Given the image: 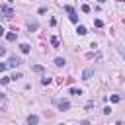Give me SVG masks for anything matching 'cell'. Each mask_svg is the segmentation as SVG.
I'll use <instances>...</instances> for the list:
<instances>
[{
    "instance_id": "3957f363",
    "label": "cell",
    "mask_w": 125,
    "mask_h": 125,
    "mask_svg": "<svg viewBox=\"0 0 125 125\" xmlns=\"http://www.w3.org/2000/svg\"><path fill=\"white\" fill-rule=\"evenodd\" d=\"M94 76V68H86L84 72H82V80H90Z\"/></svg>"
},
{
    "instance_id": "44dd1931",
    "label": "cell",
    "mask_w": 125,
    "mask_h": 125,
    "mask_svg": "<svg viewBox=\"0 0 125 125\" xmlns=\"http://www.w3.org/2000/svg\"><path fill=\"white\" fill-rule=\"evenodd\" d=\"M121 55H123V59H125V49H121Z\"/></svg>"
},
{
    "instance_id": "9a60e30c",
    "label": "cell",
    "mask_w": 125,
    "mask_h": 125,
    "mask_svg": "<svg viewBox=\"0 0 125 125\" xmlns=\"http://www.w3.org/2000/svg\"><path fill=\"white\" fill-rule=\"evenodd\" d=\"M109 100H111V102H113V104H117V102H119V100H121V98H119V96H117V94H113V96H111V98H109Z\"/></svg>"
},
{
    "instance_id": "603a6c76",
    "label": "cell",
    "mask_w": 125,
    "mask_h": 125,
    "mask_svg": "<svg viewBox=\"0 0 125 125\" xmlns=\"http://www.w3.org/2000/svg\"><path fill=\"white\" fill-rule=\"evenodd\" d=\"M119 2H123V0H119Z\"/></svg>"
},
{
    "instance_id": "9c48e42d",
    "label": "cell",
    "mask_w": 125,
    "mask_h": 125,
    "mask_svg": "<svg viewBox=\"0 0 125 125\" xmlns=\"http://www.w3.org/2000/svg\"><path fill=\"white\" fill-rule=\"evenodd\" d=\"M31 70H33V72H45V66H41V64H33Z\"/></svg>"
},
{
    "instance_id": "8fae6325",
    "label": "cell",
    "mask_w": 125,
    "mask_h": 125,
    "mask_svg": "<svg viewBox=\"0 0 125 125\" xmlns=\"http://www.w3.org/2000/svg\"><path fill=\"white\" fill-rule=\"evenodd\" d=\"M6 39L8 41H16L18 39V33H6Z\"/></svg>"
},
{
    "instance_id": "7a4b0ae2",
    "label": "cell",
    "mask_w": 125,
    "mask_h": 125,
    "mask_svg": "<svg viewBox=\"0 0 125 125\" xmlns=\"http://www.w3.org/2000/svg\"><path fill=\"white\" fill-rule=\"evenodd\" d=\"M2 14H4V18H6V20H10V18L14 16V10H12V8H8V6L4 4V6H2Z\"/></svg>"
},
{
    "instance_id": "7c38bea8",
    "label": "cell",
    "mask_w": 125,
    "mask_h": 125,
    "mask_svg": "<svg viewBox=\"0 0 125 125\" xmlns=\"http://www.w3.org/2000/svg\"><path fill=\"white\" fill-rule=\"evenodd\" d=\"M51 45H53V47H55V49H59V45H61V43H59V39H57V37H55V35H53V37H51Z\"/></svg>"
},
{
    "instance_id": "277c9868",
    "label": "cell",
    "mask_w": 125,
    "mask_h": 125,
    "mask_svg": "<svg viewBox=\"0 0 125 125\" xmlns=\"http://www.w3.org/2000/svg\"><path fill=\"white\" fill-rule=\"evenodd\" d=\"M68 107H70V104H68V100H61V102H59V109H61V111H66Z\"/></svg>"
},
{
    "instance_id": "6da1fadb",
    "label": "cell",
    "mask_w": 125,
    "mask_h": 125,
    "mask_svg": "<svg viewBox=\"0 0 125 125\" xmlns=\"http://www.w3.org/2000/svg\"><path fill=\"white\" fill-rule=\"evenodd\" d=\"M21 62H23V61H21L20 57H16V55H14V57H10V61H8V66H14V68H16V66H20Z\"/></svg>"
},
{
    "instance_id": "ac0fdd59",
    "label": "cell",
    "mask_w": 125,
    "mask_h": 125,
    "mask_svg": "<svg viewBox=\"0 0 125 125\" xmlns=\"http://www.w3.org/2000/svg\"><path fill=\"white\" fill-rule=\"evenodd\" d=\"M94 25H96V27H102L104 21H102V20H94Z\"/></svg>"
},
{
    "instance_id": "2e32d148",
    "label": "cell",
    "mask_w": 125,
    "mask_h": 125,
    "mask_svg": "<svg viewBox=\"0 0 125 125\" xmlns=\"http://www.w3.org/2000/svg\"><path fill=\"white\" fill-rule=\"evenodd\" d=\"M82 12L88 14V12H90V6H88V4H82Z\"/></svg>"
},
{
    "instance_id": "8992f818",
    "label": "cell",
    "mask_w": 125,
    "mask_h": 125,
    "mask_svg": "<svg viewBox=\"0 0 125 125\" xmlns=\"http://www.w3.org/2000/svg\"><path fill=\"white\" fill-rule=\"evenodd\" d=\"M37 123H39L37 115H27V125H37Z\"/></svg>"
},
{
    "instance_id": "5bb4252c",
    "label": "cell",
    "mask_w": 125,
    "mask_h": 125,
    "mask_svg": "<svg viewBox=\"0 0 125 125\" xmlns=\"http://www.w3.org/2000/svg\"><path fill=\"white\" fill-rule=\"evenodd\" d=\"M64 10L68 12V16H72V14H76V12H74V8H72V6H68V4L64 6Z\"/></svg>"
},
{
    "instance_id": "d6986e66",
    "label": "cell",
    "mask_w": 125,
    "mask_h": 125,
    "mask_svg": "<svg viewBox=\"0 0 125 125\" xmlns=\"http://www.w3.org/2000/svg\"><path fill=\"white\" fill-rule=\"evenodd\" d=\"M41 84H51V78H47V76H45V78H41Z\"/></svg>"
},
{
    "instance_id": "ba28073f",
    "label": "cell",
    "mask_w": 125,
    "mask_h": 125,
    "mask_svg": "<svg viewBox=\"0 0 125 125\" xmlns=\"http://www.w3.org/2000/svg\"><path fill=\"white\" fill-rule=\"evenodd\" d=\"M20 51H21L23 55H27V53H29V45H27V43H21V45H20Z\"/></svg>"
},
{
    "instance_id": "5b68a950",
    "label": "cell",
    "mask_w": 125,
    "mask_h": 125,
    "mask_svg": "<svg viewBox=\"0 0 125 125\" xmlns=\"http://www.w3.org/2000/svg\"><path fill=\"white\" fill-rule=\"evenodd\" d=\"M37 27H39V25H37L35 20H29V21H27V29H29V31H37Z\"/></svg>"
},
{
    "instance_id": "4fadbf2b",
    "label": "cell",
    "mask_w": 125,
    "mask_h": 125,
    "mask_svg": "<svg viewBox=\"0 0 125 125\" xmlns=\"http://www.w3.org/2000/svg\"><path fill=\"white\" fill-rule=\"evenodd\" d=\"M68 92H70L72 96H80V94H82V90H80V88H70Z\"/></svg>"
},
{
    "instance_id": "e0dca14e",
    "label": "cell",
    "mask_w": 125,
    "mask_h": 125,
    "mask_svg": "<svg viewBox=\"0 0 125 125\" xmlns=\"http://www.w3.org/2000/svg\"><path fill=\"white\" fill-rule=\"evenodd\" d=\"M68 18H70V21H74V23H78V16H76V14H72V16H68Z\"/></svg>"
},
{
    "instance_id": "52a82bcc",
    "label": "cell",
    "mask_w": 125,
    "mask_h": 125,
    "mask_svg": "<svg viewBox=\"0 0 125 125\" xmlns=\"http://www.w3.org/2000/svg\"><path fill=\"white\" fill-rule=\"evenodd\" d=\"M76 33H78V35H86V33H88V29H86L84 25H78V27H76Z\"/></svg>"
},
{
    "instance_id": "30bf717a",
    "label": "cell",
    "mask_w": 125,
    "mask_h": 125,
    "mask_svg": "<svg viewBox=\"0 0 125 125\" xmlns=\"http://www.w3.org/2000/svg\"><path fill=\"white\" fill-rule=\"evenodd\" d=\"M64 62H66V61H64L62 57H57V59H55V64H57V66H64Z\"/></svg>"
},
{
    "instance_id": "ffe728a7",
    "label": "cell",
    "mask_w": 125,
    "mask_h": 125,
    "mask_svg": "<svg viewBox=\"0 0 125 125\" xmlns=\"http://www.w3.org/2000/svg\"><path fill=\"white\" fill-rule=\"evenodd\" d=\"M80 125H90V121H80Z\"/></svg>"
},
{
    "instance_id": "7402d4cb",
    "label": "cell",
    "mask_w": 125,
    "mask_h": 125,
    "mask_svg": "<svg viewBox=\"0 0 125 125\" xmlns=\"http://www.w3.org/2000/svg\"><path fill=\"white\" fill-rule=\"evenodd\" d=\"M98 2H100V4H104V2H105V0H98Z\"/></svg>"
}]
</instances>
